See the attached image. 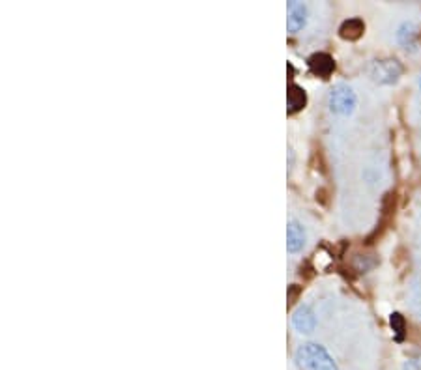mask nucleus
I'll return each instance as SVG.
<instances>
[{"instance_id": "12", "label": "nucleus", "mask_w": 421, "mask_h": 370, "mask_svg": "<svg viewBox=\"0 0 421 370\" xmlns=\"http://www.w3.org/2000/svg\"><path fill=\"white\" fill-rule=\"evenodd\" d=\"M420 88H421V77H420Z\"/></svg>"}, {"instance_id": "11", "label": "nucleus", "mask_w": 421, "mask_h": 370, "mask_svg": "<svg viewBox=\"0 0 421 370\" xmlns=\"http://www.w3.org/2000/svg\"><path fill=\"white\" fill-rule=\"evenodd\" d=\"M390 322H392V327H393V331H395V339L401 342L402 336H405V327H407L405 326V318H402L399 312H393L392 318H390Z\"/></svg>"}, {"instance_id": "2", "label": "nucleus", "mask_w": 421, "mask_h": 370, "mask_svg": "<svg viewBox=\"0 0 421 370\" xmlns=\"http://www.w3.org/2000/svg\"><path fill=\"white\" fill-rule=\"evenodd\" d=\"M402 73V66L395 58L375 60L369 66V75L375 83L380 84H393L399 81Z\"/></svg>"}, {"instance_id": "9", "label": "nucleus", "mask_w": 421, "mask_h": 370, "mask_svg": "<svg viewBox=\"0 0 421 370\" xmlns=\"http://www.w3.org/2000/svg\"><path fill=\"white\" fill-rule=\"evenodd\" d=\"M288 113L294 114L298 113V111H302L303 107H305V103H308V96H305V90L300 88L298 84H290L288 86Z\"/></svg>"}, {"instance_id": "4", "label": "nucleus", "mask_w": 421, "mask_h": 370, "mask_svg": "<svg viewBox=\"0 0 421 370\" xmlns=\"http://www.w3.org/2000/svg\"><path fill=\"white\" fill-rule=\"evenodd\" d=\"M287 10H288L287 29L288 32L296 34V32H300V30L305 26V21H308V8H305L302 2L293 0V2H288L287 4Z\"/></svg>"}, {"instance_id": "6", "label": "nucleus", "mask_w": 421, "mask_h": 370, "mask_svg": "<svg viewBox=\"0 0 421 370\" xmlns=\"http://www.w3.org/2000/svg\"><path fill=\"white\" fill-rule=\"evenodd\" d=\"M308 62L313 73L323 77V79H328L333 73V69H335V62L328 53H315Z\"/></svg>"}, {"instance_id": "8", "label": "nucleus", "mask_w": 421, "mask_h": 370, "mask_svg": "<svg viewBox=\"0 0 421 370\" xmlns=\"http://www.w3.org/2000/svg\"><path fill=\"white\" fill-rule=\"evenodd\" d=\"M365 32V23L362 19H348L345 21L339 29V36H341L343 40L348 41H356L360 40Z\"/></svg>"}, {"instance_id": "10", "label": "nucleus", "mask_w": 421, "mask_h": 370, "mask_svg": "<svg viewBox=\"0 0 421 370\" xmlns=\"http://www.w3.org/2000/svg\"><path fill=\"white\" fill-rule=\"evenodd\" d=\"M417 38H420V29L414 23H405L397 32V40L405 49H412L417 43Z\"/></svg>"}, {"instance_id": "5", "label": "nucleus", "mask_w": 421, "mask_h": 370, "mask_svg": "<svg viewBox=\"0 0 421 370\" xmlns=\"http://www.w3.org/2000/svg\"><path fill=\"white\" fill-rule=\"evenodd\" d=\"M293 326L300 333H311L317 327V318L309 305H300L293 314Z\"/></svg>"}, {"instance_id": "1", "label": "nucleus", "mask_w": 421, "mask_h": 370, "mask_svg": "<svg viewBox=\"0 0 421 370\" xmlns=\"http://www.w3.org/2000/svg\"><path fill=\"white\" fill-rule=\"evenodd\" d=\"M296 363L300 370H337L335 361L320 344H303L296 351Z\"/></svg>"}, {"instance_id": "7", "label": "nucleus", "mask_w": 421, "mask_h": 370, "mask_svg": "<svg viewBox=\"0 0 421 370\" xmlns=\"http://www.w3.org/2000/svg\"><path fill=\"white\" fill-rule=\"evenodd\" d=\"M305 245V230L298 221H290L287 227V249L288 252H300Z\"/></svg>"}, {"instance_id": "3", "label": "nucleus", "mask_w": 421, "mask_h": 370, "mask_svg": "<svg viewBox=\"0 0 421 370\" xmlns=\"http://www.w3.org/2000/svg\"><path fill=\"white\" fill-rule=\"evenodd\" d=\"M356 107V94L347 84H337L330 92V109L335 114L347 116Z\"/></svg>"}]
</instances>
